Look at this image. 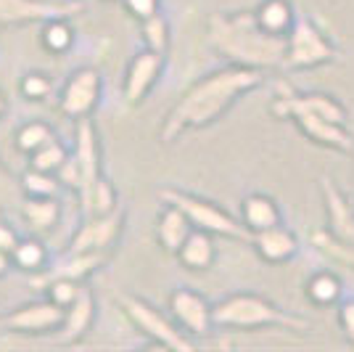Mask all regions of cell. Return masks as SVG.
Segmentation results:
<instances>
[{
  "label": "cell",
  "mask_w": 354,
  "mask_h": 352,
  "mask_svg": "<svg viewBox=\"0 0 354 352\" xmlns=\"http://www.w3.org/2000/svg\"><path fill=\"white\" fill-rule=\"evenodd\" d=\"M262 85V72L249 67H225L217 72L196 80L191 88L180 96L162 125V141L172 143L185 130L207 127L214 119H220L233 103L251 90Z\"/></svg>",
  "instance_id": "1"
},
{
  "label": "cell",
  "mask_w": 354,
  "mask_h": 352,
  "mask_svg": "<svg viewBox=\"0 0 354 352\" xmlns=\"http://www.w3.org/2000/svg\"><path fill=\"white\" fill-rule=\"evenodd\" d=\"M209 45L236 67L249 69H281L286 56V37L270 35L259 27L254 11L209 16Z\"/></svg>",
  "instance_id": "2"
},
{
  "label": "cell",
  "mask_w": 354,
  "mask_h": 352,
  "mask_svg": "<svg viewBox=\"0 0 354 352\" xmlns=\"http://www.w3.org/2000/svg\"><path fill=\"white\" fill-rule=\"evenodd\" d=\"M214 326L222 328H288V331H310L312 323L301 315L281 310L259 294H230L214 308Z\"/></svg>",
  "instance_id": "3"
},
{
  "label": "cell",
  "mask_w": 354,
  "mask_h": 352,
  "mask_svg": "<svg viewBox=\"0 0 354 352\" xmlns=\"http://www.w3.org/2000/svg\"><path fill=\"white\" fill-rule=\"evenodd\" d=\"M270 114L275 119H291L299 127V132L317 146L333 148L341 154L354 151V135L349 132V127L312 112L310 106H304V101L299 98V93L286 82H278V93L270 103Z\"/></svg>",
  "instance_id": "4"
},
{
  "label": "cell",
  "mask_w": 354,
  "mask_h": 352,
  "mask_svg": "<svg viewBox=\"0 0 354 352\" xmlns=\"http://www.w3.org/2000/svg\"><path fill=\"white\" fill-rule=\"evenodd\" d=\"M341 61L339 48L330 43L310 16L296 19L291 32L286 35V56H283L281 69L296 72V69H315L323 64H336Z\"/></svg>",
  "instance_id": "5"
},
{
  "label": "cell",
  "mask_w": 354,
  "mask_h": 352,
  "mask_svg": "<svg viewBox=\"0 0 354 352\" xmlns=\"http://www.w3.org/2000/svg\"><path fill=\"white\" fill-rule=\"evenodd\" d=\"M159 196H162L164 204L180 206L188 215V220L193 222V228L209 231L212 236H227V238H238V241H251L249 228L243 222H238L230 212H225L222 206L209 202V199L180 191V188H162Z\"/></svg>",
  "instance_id": "6"
},
{
  "label": "cell",
  "mask_w": 354,
  "mask_h": 352,
  "mask_svg": "<svg viewBox=\"0 0 354 352\" xmlns=\"http://www.w3.org/2000/svg\"><path fill=\"white\" fill-rule=\"evenodd\" d=\"M122 313L130 318L133 326H138L153 344H159L164 350H177V352H191L196 350L193 342L177 323H172L162 310H156L153 305H148L146 299L135 297V294H119L117 297Z\"/></svg>",
  "instance_id": "7"
},
{
  "label": "cell",
  "mask_w": 354,
  "mask_h": 352,
  "mask_svg": "<svg viewBox=\"0 0 354 352\" xmlns=\"http://www.w3.org/2000/svg\"><path fill=\"white\" fill-rule=\"evenodd\" d=\"M85 11L82 0H0V24L72 19Z\"/></svg>",
  "instance_id": "8"
},
{
  "label": "cell",
  "mask_w": 354,
  "mask_h": 352,
  "mask_svg": "<svg viewBox=\"0 0 354 352\" xmlns=\"http://www.w3.org/2000/svg\"><path fill=\"white\" fill-rule=\"evenodd\" d=\"M169 313L188 337H204L214 326L212 305L193 289H175L169 294Z\"/></svg>",
  "instance_id": "9"
},
{
  "label": "cell",
  "mask_w": 354,
  "mask_h": 352,
  "mask_svg": "<svg viewBox=\"0 0 354 352\" xmlns=\"http://www.w3.org/2000/svg\"><path fill=\"white\" fill-rule=\"evenodd\" d=\"M124 225V209L117 206L109 215H88L85 225L74 234L69 252L82 254V252H106L122 234Z\"/></svg>",
  "instance_id": "10"
},
{
  "label": "cell",
  "mask_w": 354,
  "mask_h": 352,
  "mask_svg": "<svg viewBox=\"0 0 354 352\" xmlns=\"http://www.w3.org/2000/svg\"><path fill=\"white\" fill-rule=\"evenodd\" d=\"M320 196L328 215V234L341 244L354 247V206L349 196L341 191L330 175H320Z\"/></svg>",
  "instance_id": "11"
},
{
  "label": "cell",
  "mask_w": 354,
  "mask_h": 352,
  "mask_svg": "<svg viewBox=\"0 0 354 352\" xmlns=\"http://www.w3.org/2000/svg\"><path fill=\"white\" fill-rule=\"evenodd\" d=\"M72 157L80 164L82 173V183H80V202L85 204L90 199L93 186L101 177V154H98V138H95V127L88 117L77 119V130H74V151Z\"/></svg>",
  "instance_id": "12"
},
{
  "label": "cell",
  "mask_w": 354,
  "mask_h": 352,
  "mask_svg": "<svg viewBox=\"0 0 354 352\" xmlns=\"http://www.w3.org/2000/svg\"><path fill=\"white\" fill-rule=\"evenodd\" d=\"M66 310L45 299V302H32V305H21L14 313L3 315L0 326L8 331H19V334H43V331H56L64 323Z\"/></svg>",
  "instance_id": "13"
},
{
  "label": "cell",
  "mask_w": 354,
  "mask_h": 352,
  "mask_svg": "<svg viewBox=\"0 0 354 352\" xmlns=\"http://www.w3.org/2000/svg\"><path fill=\"white\" fill-rule=\"evenodd\" d=\"M98 96H101V74L95 69H77L61 93V114L72 119L88 117L98 103Z\"/></svg>",
  "instance_id": "14"
},
{
  "label": "cell",
  "mask_w": 354,
  "mask_h": 352,
  "mask_svg": "<svg viewBox=\"0 0 354 352\" xmlns=\"http://www.w3.org/2000/svg\"><path fill=\"white\" fill-rule=\"evenodd\" d=\"M164 56L156 51H143L138 53L127 69V80H124V101L127 106H140L143 98L148 96V90L156 85L159 74H162Z\"/></svg>",
  "instance_id": "15"
},
{
  "label": "cell",
  "mask_w": 354,
  "mask_h": 352,
  "mask_svg": "<svg viewBox=\"0 0 354 352\" xmlns=\"http://www.w3.org/2000/svg\"><path fill=\"white\" fill-rule=\"evenodd\" d=\"M251 247L254 252L270 265H281L294 260L296 252H299V238H296L294 231H288L283 222L272 225V228H265V231H257L251 234Z\"/></svg>",
  "instance_id": "16"
},
{
  "label": "cell",
  "mask_w": 354,
  "mask_h": 352,
  "mask_svg": "<svg viewBox=\"0 0 354 352\" xmlns=\"http://www.w3.org/2000/svg\"><path fill=\"white\" fill-rule=\"evenodd\" d=\"M93 310H95L93 294H90L88 289H82L80 297H77L72 305L66 308L64 323L59 326L56 339H59L61 344H77L80 339L88 334L90 323H93Z\"/></svg>",
  "instance_id": "17"
},
{
  "label": "cell",
  "mask_w": 354,
  "mask_h": 352,
  "mask_svg": "<svg viewBox=\"0 0 354 352\" xmlns=\"http://www.w3.org/2000/svg\"><path fill=\"white\" fill-rule=\"evenodd\" d=\"M104 265V252H82V254H74L66 252V257H61L59 263H53L50 267H45L43 276L37 279V283L43 286L53 279H72L82 281L85 276H90L95 267Z\"/></svg>",
  "instance_id": "18"
},
{
  "label": "cell",
  "mask_w": 354,
  "mask_h": 352,
  "mask_svg": "<svg viewBox=\"0 0 354 352\" xmlns=\"http://www.w3.org/2000/svg\"><path fill=\"white\" fill-rule=\"evenodd\" d=\"M193 222L188 220V215L175 204H164V212L159 215V225H156V238L164 247V252L177 254L180 247L185 244V238L191 236Z\"/></svg>",
  "instance_id": "19"
},
{
  "label": "cell",
  "mask_w": 354,
  "mask_h": 352,
  "mask_svg": "<svg viewBox=\"0 0 354 352\" xmlns=\"http://www.w3.org/2000/svg\"><path fill=\"white\" fill-rule=\"evenodd\" d=\"M241 222L249 228L251 234L265 231L281 222V209L275 204V199H270L265 193H249L241 202Z\"/></svg>",
  "instance_id": "20"
},
{
  "label": "cell",
  "mask_w": 354,
  "mask_h": 352,
  "mask_svg": "<svg viewBox=\"0 0 354 352\" xmlns=\"http://www.w3.org/2000/svg\"><path fill=\"white\" fill-rule=\"evenodd\" d=\"M177 257H180V263L185 265L188 270H209L212 263H214V257H217L212 234L201 231V228H193L191 236L185 238V244L177 252Z\"/></svg>",
  "instance_id": "21"
},
{
  "label": "cell",
  "mask_w": 354,
  "mask_h": 352,
  "mask_svg": "<svg viewBox=\"0 0 354 352\" xmlns=\"http://www.w3.org/2000/svg\"><path fill=\"white\" fill-rule=\"evenodd\" d=\"M257 21H259V27L270 35H281L286 37L291 27H294L296 16H294V6L288 3V0H262L259 6H257Z\"/></svg>",
  "instance_id": "22"
},
{
  "label": "cell",
  "mask_w": 354,
  "mask_h": 352,
  "mask_svg": "<svg viewBox=\"0 0 354 352\" xmlns=\"http://www.w3.org/2000/svg\"><path fill=\"white\" fill-rule=\"evenodd\" d=\"M24 218L30 220L32 228L37 231H48L53 228L61 218V202L56 196H30L24 202Z\"/></svg>",
  "instance_id": "23"
},
{
  "label": "cell",
  "mask_w": 354,
  "mask_h": 352,
  "mask_svg": "<svg viewBox=\"0 0 354 352\" xmlns=\"http://www.w3.org/2000/svg\"><path fill=\"white\" fill-rule=\"evenodd\" d=\"M341 297V279L330 270H320L307 281V299L317 308H330Z\"/></svg>",
  "instance_id": "24"
},
{
  "label": "cell",
  "mask_w": 354,
  "mask_h": 352,
  "mask_svg": "<svg viewBox=\"0 0 354 352\" xmlns=\"http://www.w3.org/2000/svg\"><path fill=\"white\" fill-rule=\"evenodd\" d=\"M11 263L21 270H45V263H48V254H45L43 244L40 241H32V238H24L19 241L11 252Z\"/></svg>",
  "instance_id": "25"
},
{
  "label": "cell",
  "mask_w": 354,
  "mask_h": 352,
  "mask_svg": "<svg viewBox=\"0 0 354 352\" xmlns=\"http://www.w3.org/2000/svg\"><path fill=\"white\" fill-rule=\"evenodd\" d=\"M117 191L111 188V183L106 177H98V183L93 186L90 191V199L82 204V212L85 215H109L117 209Z\"/></svg>",
  "instance_id": "26"
},
{
  "label": "cell",
  "mask_w": 354,
  "mask_h": 352,
  "mask_svg": "<svg viewBox=\"0 0 354 352\" xmlns=\"http://www.w3.org/2000/svg\"><path fill=\"white\" fill-rule=\"evenodd\" d=\"M69 148L61 143L59 138H53L50 143H45L43 148H37L35 154H32V167L35 170H43V173H59V167L64 161L69 159Z\"/></svg>",
  "instance_id": "27"
},
{
  "label": "cell",
  "mask_w": 354,
  "mask_h": 352,
  "mask_svg": "<svg viewBox=\"0 0 354 352\" xmlns=\"http://www.w3.org/2000/svg\"><path fill=\"white\" fill-rule=\"evenodd\" d=\"M56 135L53 130L43 125V122H30V125H24L21 130L16 132V148L21 151V154H35L37 148H43L45 143H50Z\"/></svg>",
  "instance_id": "28"
},
{
  "label": "cell",
  "mask_w": 354,
  "mask_h": 352,
  "mask_svg": "<svg viewBox=\"0 0 354 352\" xmlns=\"http://www.w3.org/2000/svg\"><path fill=\"white\" fill-rule=\"evenodd\" d=\"M143 40H146V48L148 51H156V53H167V48H169V24H167V19L162 14H153L143 19Z\"/></svg>",
  "instance_id": "29"
},
{
  "label": "cell",
  "mask_w": 354,
  "mask_h": 352,
  "mask_svg": "<svg viewBox=\"0 0 354 352\" xmlns=\"http://www.w3.org/2000/svg\"><path fill=\"white\" fill-rule=\"evenodd\" d=\"M312 247L320 252V254H325V257L336 260V263H344V265H349V267H354V247H346V244L336 241L328 231H315V234H312Z\"/></svg>",
  "instance_id": "30"
},
{
  "label": "cell",
  "mask_w": 354,
  "mask_h": 352,
  "mask_svg": "<svg viewBox=\"0 0 354 352\" xmlns=\"http://www.w3.org/2000/svg\"><path fill=\"white\" fill-rule=\"evenodd\" d=\"M21 186H24L27 196H59L61 180L53 177V173H43V170L32 167L30 173H24L21 177Z\"/></svg>",
  "instance_id": "31"
},
{
  "label": "cell",
  "mask_w": 354,
  "mask_h": 352,
  "mask_svg": "<svg viewBox=\"0 0 354 352\" xmlns=\"http://www.w3.org/2000/svg\"><path fill=\"white\" fill-rule=\"evenodd\" d=\"M74 40V32L69 30L66 19H53V21H45L43 30V45L53 53H64Z\"/></svg>",
  "instance_id": "32"
},
{
  "label": "cell",
  "mask_w": 354,
  "mask_h": 352,
  "mask_svg": "<svg viewBox=\"0 0 354 352\" xmlns=\"http://www.w3.org/2000/svg\"><path fill=\"white\" fill-rule=\"evenodd\" d=\"M43 286L48 289V299L61 305L64 310L69 308L74 299L80 297V292H82L80 281H72V279H53L48 281V283H43Z\"/></svg>",
  "instance_id": "33"
},
{
  "label": "cell",
  "mask_w": 354,
  "mask_h": 352,
  "mask_svg": "<svg viewBox=\"0 0 354 352\" xmlns=\"http://www.w3.org/2000/svg\"><path fill=\"white\" fill-rule=\"evenodd\" d=\"M21 93L24 98H32V101H45L50 96V80L43 74H27L21 80Z\"/></svg>",
  "instance_id": "34"
},
{
  "label": "cell",
  "mask_w": 354,
  "mask_h": 352,
  "mask_svg": "<svg viewBox=\"0 0 354 352\" xmlns=\"http://www.w3.org/2000/svg\"><path fill=\"white\" fill-rule=\"evenodd\" d=\"M339 328L344 339L354 344V299H344L339 305Z\"/></svg>",
  "instance_id": "35"
},
{
  "label": "cell",
  "mask_w": 354,
  "mask_h": 352,
  "mask_svg": "<svg viewBox=\"0 0 354 352\" xmlns=\"http://www.w3.org/2000/svg\"><path fill=\"white\" fill-rule=\"evenodd\" d=\"M127 14H133L135 19H148V16L159 14V0H124Z\"/></svg>",
  "instance_id": "36"
},
{
  "label": "cell",
  "mask_w": 354,
  "mask_h": 352,
  "mask_svg": "<svg viewBox=\"0 0 354 352\" xmlns=\"http://www.w3.org/2000/svg\"><path fill=\"white\" fill-rule=\"evenodd\" d=\"M16 244H19V236H16L14 231L8 228V225H3V222H0V249L8 252V254H11Z\"/></svg>",
  "instance_id": "37"
},
{
  "label": "cell",
  "mask_w": 354,
  "mask_h": 352,
  "mask_svg": "<svg viewBox=\"0 0 354 352\" xmlns=\"http://www.w3.org/2000/svg\"><path fill=\"white\" fill-rule=\"evenodd\" d=\"M8 265H11V254H8V252L0 249V276H3L6 270H8Z\"/></svg>",
  "instance_id": "38"
},
{
  "label": "cell",
  "mask_w": 354,
  "mask_h": 352,
  "mask_svg": "<svg viewBox=\"0 0 354 352\" xmlns=\"http://www.w3.org/2000/svg\"><path fill=\"white\" fill-rule=\"evenodd\" d=\"M3 106H6V101H3V96H0V114H3Z\"/></svg>",
  "instance_id": "39"
}]
</instances>
